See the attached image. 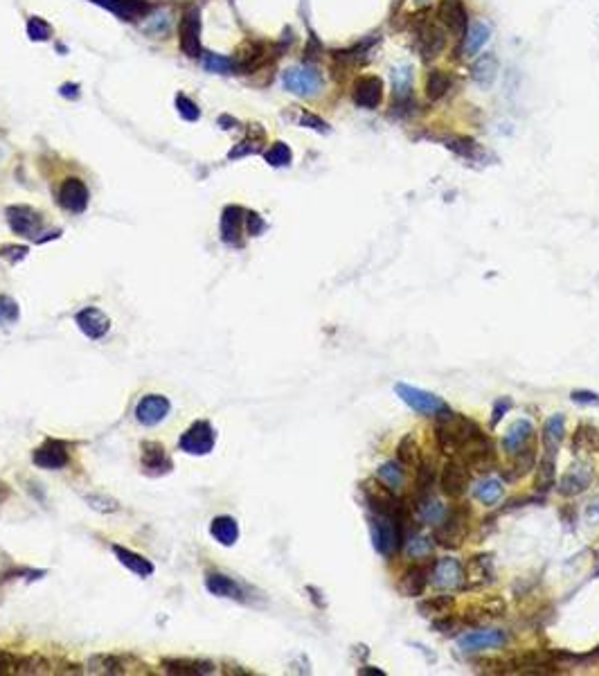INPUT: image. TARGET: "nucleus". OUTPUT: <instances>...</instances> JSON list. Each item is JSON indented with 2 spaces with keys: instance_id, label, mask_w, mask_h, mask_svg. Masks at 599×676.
<instances>
[{
  "instance_id": "nucleus-46",
  "label": "nucleus",
  "mask_w": 599,
  "mask_h": 676,
  "mask_svg": "<svg viewBox=\"0 0 599 676\" xmlns=\"http://www.w3.org/2000/svg\"><path fill=\"white\" fill-rule=\"evenodd\" d=\"M18 302L11 300L9 296H0V327H7L18 321Z\"/></svg>"
},
{
  "instance_id": "nucleus-47",
  "label": "nucleus",
  "mask_w": 599,
  "mask_h": 676,
  "mask_svg": "<svg viewBox=\"0 0 599 676\" xmlns=\"http://www.w3.org/2000/svg\"><path fill=\"white\" fill-rule=\"evenodd\" d=\"M266 163L273 165V167H284L291 163V149L286 147L284 142H275L273 147L266 151Z\"/></svg>"
},
{
  "instance_id": "nucleus-56",
  "label": "nucleus",
  "mask_w": 599,
  "mask_h": 676,
  "mask_svg": "<svg viewBox=\"0 0 599 676\" xmlns=\"http://www.w3.org/2000/svg\"><path fill=\"white\" fill-rule=\"evenodd\" d=\"M257 151V144H255V140H244V142H239V147H234L232 151H230V158H239V156H246V154H255Z\"/></svg>"
},
{
  "instance_id": "nucleus-10",
  "label": "nucleus",
  "mask_w": 599,
  "mask_h": 676,
  "mask_svg": "<svg viewBox=\"0 0 599 676\" xmlns=\"http://www.w3.org/2000/svg\"><path fill=\"white\" fill-rule=\"evenodd\" d=\"M32 462L38 469H63L70 462L68 444L63 440H45L38 449H34Z\"/></svg>"
},
{
  "instance_id": "nucleus-27",
  "label": "nucleus",
  "mask_w": 599,
  "mask_h": 676,
  "mask_svg": "<svg viewBox=\"0 0 599 676\" xmlns=\"http://www.w3.org/2000/svg\"><path fill=\"white\" fill-rule=\"evenodd\" d=\"M205 589L217 595V598H230V600H237V602H244V591L242 586L237 584V581L228 575H221V573H210L205 577Z\"/></svg>"
},
{
  "instance_id": "nucleus-35",
  "label": "nucleus",
  "mask_w": 599,
  "mask_h": 676,
  "mask_svg": "<svg viewBox=\"0 0 599 676\" xmlns=\"http://www.w3.org/2000/svg\"><path fill=\"white\" fill-rule=\"evenodd\" d=\"M502 494H504V487L498 478H482L473 489V496L480 500L482 505H489V508L496 505L502 498Z\"/></svg>"
},
{
  "instance_id": "nucleus-38",
  "label": "nucleus",
  "mask_w": 599,
  "mask_h": 676,
  "mask_svg": "<svg viewBox=\"0 0 599 676\" xmlns=\"http://www.w3.org/2000/svg\"><path fill=\"white\" fill-rule=\"evenodd\" d=\"M575 451H599V429L593 424H579L575 440H572Z\"/></svg>"
},
{
  "instance_id": "nucleus-4",
  "label": "nucleus",
  "mask_w": 599,
  "mask_h": 676,
  "mask_svg": "<svg viewBox=\"0 0 599 676\" xmlns=\"http://www.w3.org/2000/svg\"><path fill=\"white\" fill-rule=\"evenodd\" d=\"M460 460L467 465L469 469L477 471V473H487L494 469L496 465V451H494V442L489 440L485 433H477L473 440H469L460 449Z\"/></svg>"
},
{
  "instance_id": "nucleus-57",
  "label": "nucleus",
  "mask_w": 599,
  "mask_h": 676,
  "mask_svg": "<svg viewBox=\"0 0 599 676\" xmlns=\"http://www.w3.org/2000/svg\"><path fill=\"white\" fill-rule=\"evenodd\" d=\"M512 408V399H498L494 404V419H491V426H496V424L504 417V413Z\"/></svg>"
},
{
  "instance_id": "nucleus-5",
  "label": "nucleus",
  "mask_w": 599,
  "mask_h": 676,
  "mask_svg": "<svg viewBox=\"0 0 599 676\" xmlns=\"http://www.w3.org/2000/svg\"><path fill=\"white\" fill-rule=\"evenodd\" d=\"M217 442V433L210 426V422H194L192 426L180 435L178 446L190 456H207Z\"/></svg>"
},
{
  "instance_id": "nucleus-26",
  "label": "nucleus",
  "mask_w": 599,
  "mask_h": 676,
  "mask_svg": "<svg viewBox=\"0 0 599 676\" xmlns=\"http://www.w3.org/2000/svg\"><path fill=\"white\" fill-rule=\"evenodd\" d=\"M244 215H246V212L239 205H228L223 210L221 237H223L225 244L239 246V240H242V228H244Z\"/></svg>"
},
{
  "instance_id": "nucleus-17",
  "label": "nucleus",
  "mask_w": 599,
  "mask_h": 676,
  "mask_svg": "<svg viewBox=\"0 0 599 676\" xmlns=\"http://www.w3.org/2000/svg\"><path fill=\"white\" fill-rule=\"evenodd\" d=\"M437 16L450 32L458 34L460 38H464L467 28H469V16H467V9H464V5H462V0H442L437 7Z\"/></svg>"
},
{
  "instance_id": "nucleus-22",
  "label": "nucleus",
  "mask_w": 599,
  "mask_h": 676,
  "mask_svg": "<svg viewBox=\"0 0 599 676\" xmlns=\"http://www.w3.org/2000/svg\"><path fill=\"white\" fill-rule=\"evenodd\" d=\"M131 656H117V654H97L86 662L88 674H131Z\"/></svg>"
},
{
  "instance_id": "nucleus-41",
  "label": "nucleus",
  "mask_w": 599,
  "mask_h": 676,
  "mask_svg": "<svg viewBox=\"0 0 599 676\" xmlns=\"http://www.w3.org/2000/svg\"><path fill=\"white\" fill-rule=\"evenodd\" d=\"M450 88V77L444 70H433L426 79V95L428 100H442L446 95V90Z\"/></svg>"
},
{
  "instance_id": "nucleus-1",
  "label": "nucleus",
  "mask_w": 599,
  "mask_h": 676,
  "mask_svg": "<svg viewBox=\"0 0 599 676\" xmlns=\"http://www.w3.org/2000/svg\"><path fill=\"white\" fill-rule=\"evenodd\" d=\"M437 424H435V440L439 444V449L444 454H460V449L467 444L469 440L477 433H482V429L469 417H464L460 413H453L448 406L444 410H439L435 415Z\"/></svg>"
},
{
  "instance_id": "nucleus-51",
  "label": "nucleus",
  "mask_w": 599,
  "mask_h": 676,
  "mask_svg": "<svg viewBox=\"0 0 599 676\" xmlns=\"http://www.w3.org/2000/svg\"><path fill=\"white\" fill-rule=\"evenodd\" d=\"M176 106H178V113L185 117V120H198V106L190 100V97H185V95H178L176 97Z\"/></svg>"
},
{
  "instance_id": "nucleus-13",
  "label": "nucleus",
  "mask_w": 599,
  "mask_h": 676,
  "mask_svg": "<svg viewBox=\"0 0 599 676\" xmlns=\"http://www.w3.org/2000/svg\"><path fill=\"white\" fill-rule=\"evenodd\" d=\"M180 48L188 57H198L201 55V21H198V11L188 9L180 18Z\"/></svg>"
},
{
  "instance_id": "nucleus-59",
  "label": "nucleus",
  "mask_w": 599,
  "mask_h": 676,
  "mask_svg": "<svg viewBox=\"0 0 599 676\" xmlns=\"http://www.w3.org/2000/svg\"><path fill=\"white\" fill-rule=\"evenodd\" d=\"M419 3H423V0H419Z\"/></svg>"
},
{
  "instance_id": "nucleus-23",
  "label": "nucleus",
  "mask_w": 599,
  "mask_h": 676,
  "mask_svg": "<svg viewBox=\"0 0 599 676\" xmlns=\"http://www.w3.org/2000/svg\"><path fill=\"white\" fill-rule=\"evenodd\" d=\"M507 643V633L502 631H471L460 640V647L464 652H482V649H498Z\"/></svg>"
},
{
  "instance_id": "nucleus-53",
  "label": "nucleus",
  "mask_w": 599,
  "mask_h": 676,
  "mask_svg": "<svg viewBox=\"0 0 599 676\" xmlns=\"http://www.w3.org/2000/svg\"><path fill=\"white\" fill-rule=\"evenodd\" d=\"M246 223H248V235H250V237H257V235L266 228V223L261 221L259 215H255V212H248V215H246Z\"/></svg>"
},
{
  "instance_id": "nucleus-7",
  "label": "nucleus",
  "mask_w": 599,
  "mask_h": 676,
  "mask_svg": "<svg viewBox=\"0 0 599 676\" xmlns=\"http://www.w3.org/2000/svg\"><path fill=\"white\" fill-rule=\"evenodd\" d=\"M394 392L401 397V402H406L412 410H417L419 415H433L435 417L439 410L446 408V404L439 399L437 395L415 388V386H408V383H396Z\"/></svg>"
},
{
  "instance_id": "nucleus-12",
  "label": "nucleus",
  "mask_w": 599,
  "mask_h": 676,
  "mask_svg": "<svg viewBox=\"0 0 599 676\" xmlns=\"http://www.w3.org/2000/svg\"><path fill=\"white\" fill-rule=\"evenodd\" d=\"M50 662L41 656H16L0 649V674H45Z\"/></svg>"
},
{
  "instance_id": "nucleus-48",
  "label": "nucleus",
  "mask_w": 599,
  "mask_h": 676,
  "mask_svg": "<svg viewBox=\"0 0 599 676\" xmlns=\"http://www.w3.org/2000/svg\"><path fill=\"white\" fill-rule=\"evenodd\" d=\"M433 485H435V467L431 465V462H423V465H419V471H417V492L426 496L431 492Z\"/></svg>"
},
{
  "instance_id": "nucleus-36",
  "label": "nucleus",
  "mask_w": 599,
  "mask_h": 676,
  "mask_svg": "<svg viewBox=\"0 0 599 676\" xmlns=\"http://www.w3.org/2000/svg\"><path fill=\"white\" fill-rule=\"evenodd\" d=\"M554 476H556V449L545 446V456L541 460V471H539V478H536L539 492H548L554 483Z\"/></svg>"
},
{
  "instance_id": "nucleus-50",
  "label": "nucleus",
  "mask_w": 599,
  "mask_h": 676,
  "mask_svg": "<svg viewBox=\"0 0 599 676\" xmlns=\"http://www.w3.org/2000/svg\"><path fill=\"white\" fill-rule=\"evenodd\" d=\"M86 500H88V505L90 508H95V510H99V512H117L119 510V505H117V500H113V498H104L102 494H90V496H86Z\"/></svg>"
},
{
  "instance_id": "nucleus-33",
  "label": "nucleus",
  "mask_w": 599,
  "mask_h": 676,
  "mask_svg": "<svg viewBox=\"0 0 599 676\" xmlns=\"http://www.w3.org/2000/svg\"><path fill=\"white\" fill-rule=\"evenodd\" d=\"M95 3L109 7L115 14L124 16V18H136L149 11V5L142 3V0H95Z\"/></svg>"
},
{
  "instance_id": "nucleus-25",
  "label": "nucleus",
  "mask_w": 599,
  "mask_h": 676,
  "mask_svg": "<svg viewBox=\"0 0 599 676\" xmlns=\"http://www.w3.org/2000/svg\"><path fill=\"white\" fill-rule=\"evenodd\" d=\"M531 440H534V426H531V422L516 419L509 426L507 435H504L502 444H504V451H507L509 456H514L521 449H525L527 444H531Z\"/></svg>"
},
{
  "instance_id": "nucleus-54",
  "label": "nucleus",
  "mask_w": 599,
  "mask_h": 676,
  "mask_svg": "<svg viewBox=\"0 0 599 676\" xmlns=\"http://www.w3.org/2000/svg\"><path fill=\"white\" fill-rule=\"evenodd\" d=\"M28 30H30L32 38H48V34H50V28L41 18H32L30 25H28Z\"/></svg>"
},
{
  "instance_id": "nucleus-14",
  "label": "nucleus",
  "mask_w": 599,
  "mask_h": 676,
  "mask_svg": "<svg viewBox=\"0 0 599 676\" xmlns=\"http://www.w3.org/2000/svg\"><path fill=\"white\" fill-rule=\"evenodd\" d=\"M75 321H77L79 329H82V334L88 336L90 340L104 338L106 334H109V329H111V318L106 316L102 309H97V307L82 309L75 316Z\"/></svg>"
},
{
  "instance_id": "nucleus-37",
  "label": "nucleus",
  "mask_w": 599,
  "mask_h": 676,
  "mask_svg": "<svg viewBox=\"0 0 599 676\" xmlns=\"http://www.w3.org/2000/svg\"><path fill=\"white\" fill-rule=\"evenodd\" d=\"M377 481L381 485H385L390 489V492H401L404 487V471H401V465H396V462H385L377 469Z\"/></svg>"
},
{
  "instance_id": "nucleus-24",
  "label": "nucleus",
  "mask_w": 599,
  "mask_h": 676,
  "mask_svg": "<svg viewBox=\"0 0 599 676\" xmlns=\"http://www.w3.org/2000/svg\"><path fill=\"white\" fill-rule=\"evenodd\" d=\"M163 667L167 674H180V676H203V674L217 672L215 662L196 660V658H165Z\"/></svg>"
},
{
  "instance_id": "nucleus-18",
  "label": "nucleus",
  "mask_w": 599,
  "mask_h": 676,
  "mask_svg": "<svg viewBox=\"0 0 599 676\" xmlns=\"http://www.w3.org/2000/svg\"><path fill=\"white\" fill-rule=\"evenodd\" d=\"M444 45H446V34L439 25H435V23L421 25L419 36H417V48H419V55L423 57V61L435 59L439 52L444 50Z\"/></svg>"
},
{
  "instance_id": "nucleus-19",
  "label": "nucleus",
  "mask_w": 599,
  "mask_h": 676,
  "mask_svg": "<svg viewBox=\"0 0 599 676\" xmlns=\"http://www.w3.org/2000/svg\"><path fill=\"white\" fill-rule=\"evenodd\" d=\"M352 97L358 106H363V109H379V104L383 100V82L372 75L361 77L354 84Z\"/></svg>"
},
{
  "instance_id": "nucleus-6",
  "label": "nucleus",
  "mask_w": 599,
  "mask_h": 676,
  "mask_svg": "<svg viewBox=\"0 0 599 676\" xmlns=\"http://www.w3.org/2000/svg\"><path fill=\"white\" fill-rule=\"evenodd\" d=\"M471 483V469L462 460H448L439 473V489L448 498H460L467 494Z\"/></svg>"
},
{
  "instance_id": "nucleus-49",
  "label": "nucleus",
  "mask_w": 599,
  "mask_h": 676,
  "mask_svg": "<svg viewBox=\"0 0 599 676\" xmlns=\"http://www.w3.org/2000/svg\"><path fill=\"white\" fill-rule=\"evenodd\" d=\"M205 68L210 73H223L228 75L237 68V63L232 59H225V57H219V55H207L205 57Z\"/></svg>"
},
{
  "instance_id": "nucleus-28",
  "label": "nucleus",
  "mask_w": 599,
  "mask_h": 676,
  "mask_svg": "<svg viewBox=\"0 0 599 676\" xmlns=\"http://www.w3.org/2000/svg\"><path fill=\"white\" fill-rule=\"evenodd\" d=\"M113 554L117 557V562L122 564L124 568H129V571L133 573V575H138V577H149V575H153V564L146 559V557H142V554H138V552H133V550H129V548H122V546H113Z\"/></svg>"
},
{
  "instance_id": "nucleus-58",
  "label": "nucleus",
  "mask_w": 599,
  "mask_h": 676,
  "mask_svg": "<svg viewBox=\"0 0 599 676\" xmlns=\"http://www.w3.org/2000/svg\"><path fill=\"white\" fill-rule=\"evenodd\" d=\"M300 122H302L304 127H311V129H318V131H325V127H327L323 120H318V117L311 115V113H304Z\"/></svg>"
},
{
  "instance_id": "nucleus-3",
  "label": "nucleus",
  "mask_w": 599,
  "mask_h": 676,
  "mask_svg": "<svg viewBox=\"0 0 599 676\" xmlns=\"http://www.w3.org/2000/svg\"><path fill=\"white\" fill-rule=\"evenodd\" d=\"M467 530H469V508H455L446 512V516L442 521L437 523V530H435V543L442 548H458L460 543L467 537Z\"/></svg>"
},
{
  "instance_id": "nucleus-15",
  "label": "nucleus",
  "mask_w": 599,
  "mask_h": 676,
  "mask_svg": "<svg viewBox=\"0 0 599 676\" xmlns=\"http://www.w3.org/2000/svg\"><path fill=\"white\" fill-rule=\"evenodd\" d=\"M88 188L84 185L82 178H68L63 181L61 190H59V203L63 210L72 212V215H82V212L88 208Z\"/></svg>"
},
{
  "instance_id": "nucleus-16",
  "label": "nucleus",
  "mask_w": 599,
  "mask_h": 676,
  "mask_svg": "<svg viewBox=\"0 0 599 676\" xmlns=\"http://www.w3.org/2000/svg\"><path fill=\"white\" fill-rule=\"evenodd\" d=\"M142 456H140V462H142V471L149 473V476H163V473H169L171 467H174V462L167 456V451L161 442H142Z\"/></svg>"
},
{
  "instance_id": "nucleus-42",
  "label": "nucleus",
  "mask_w": 599,
  "mask_h": 676,
  "mask_svg": "<svg viewBox=\"0 0 599 676\" xmlns=\"http://www.w3.org/2000/svg\"><path fill=\"white\" fill-rule=\"evenodd\" d=\"M453 608V598L448 595H437V598H428L417 604V611L421 616H444Z\"/></svg>"
},
{
  "instance_id": "nucleus-29",
  "label": "nucleus",
  "mask_w": 599,
  "mask_h": 676,
  "mask_svg": "<svg viewBox=\"0 0 599 676\" xmlns=\"http://www.w3.org/2000/svg\"><path fill=\"white\" fill-rule=\"evenodd\" d=\"M426 584H428V571L423 566H410L401 575V579H399L396 589L408 595V598H417V595L423 593Z\"/></svg>"
},
{
  "instance_id": "nucleus-55",
  "label": "nucleus",
  "mask_w": 599,
  "mask_h": 676,
  "mask_svg": "<svg viewBox=\"0 0 599 676\" xmlns=\"http://www.w3.org/2000/svg\"><path fill=\"white\" fill-rule=\"evenodd\" d=\"M572 402L595 406V404H599V397L595 392H588V390H575V392H572Z\"/></svg>"
},
{
  "instance_id": "nucleus-39",
  "label": "nucleus",
  "mask_w": 599,
  "mask_h": 676,
  "mask_svg": "<svg viewBox=\"0 0 599 676\" xmlns=\"http://www.w3.org/2000/svg\"><path fill=\"white\" fill-rule=\"evenodd\" d=\"M417 512H419V519H421L423 523H431V525H437V523L446 516V510L442 508V503L435 500V498H431L428 494H426V496L417 503Z\"/></svg>"
},
{
  "instance_id": "nucleus-31",
  "label": "nucleus",
  "mask_w": 599,
  "mask_h": 676,
  "mask_svg": "<svg viewBox=\"0 0 599 676\" xmlns=\"http://www.w3.org/2000/svg\"><path fill=\"white\" fill-rule=\"evenodd\" d=\"M496 75H498V59L491 55H480L475 61H473V68H471V77L475 84L480 86H491L496 82Z\"/></svg>"
},
{
  "instance_id": "nucleus-45",
  "label": "nucleus",
  "mask_w": 599,
  "mask_h": 676,
  "mask_svg": "<svg viewBox=\"0 0 599 676\" xmlns=\"http://www.w3.org/2000/svg\"><path fill=\"white\" fill-rule=\"evenodd\" d=\"M392 79H394V95H396V100L399 97H401V102L408 100L410 97V88H412V73H410L408 65H406V68H401V70H394Z\"/></svg>"
},
{
  "instance_id": "nucleus-30",
  "label": "nucleus",
  "mask_w": 599,
  "mask_h": 676,
  "mask_svg": "<svg viewBox=\"0 0 599 676\" xmlns=\"http://www.w3.org/2000/svg\"><path fill=\"white\" fill-rule=\"evenodd\" d=\"M210 535L215 537V541H219L221 546L230 548L239 539V523L232 519V516H217L210 523Z\"/></svg>"
},
{
  "instance_id": "nucleus-44",
  "label": "nucleus",
  "mask_w": 599,
  "mask_h": 676,
  "mask_svg": "<svg viewBox=\"0 0 599 676\" xmlns=\"http://www.w3.org/2000/svg\"><path fill=\"white\" fill-rule=\"evenodd\" d=\"M433 543L428 537H421V535H415L408 543H406V552L412 559H423V557H428L433 552Z\"/></svg>"
},
{
  "instance_id": "nucleus-43",
  "label": "nucleus",
  "mask_w": 599,
  "mask_h": 676,
  "mask_svg": "<svg viewBox=\"0 0 599 676\" xmlns=\"http://www.w3.org/2000/svg\"><path fill=\"white\" fill-rule=\"evenodd\" d=\"M512 458H514V476L512 478H521V476H525L527 471H531V467H534L536 449H534V444H527L525 449H521Z\"/></svg>"
},
{
  "instance_id": "nucleus-2",
  "label": "nucleus",
  "mask_w": 599,
  "mask_h": 676,
  "mask_svg": "<svg viewBox=\"0 0 599 676\" xmlns=\"http://www.w3.org/2000/svg\"><path fill=\"white\" fill-rule=\"evenodd\" d=\"M404 527H406V523L390 519V516H379V514L372 516L369 535H372V543H374V550L381 557H390L399 546H401Z\"/></svg>"
},
{
  "instance_id": "nucleus-8",
  "label": "nucleus",
  "mask_w": 599,
  "mask_h": 676,
  "mask_svg": "<svg viewBox=\"0 0 599 676\" xmlns=\"http://www.w3.org/2000/svg\"><path fill=\"white\" fill-rule=\"evenodd\" d=\"M284 88L302 97L318 95L323 88V77L313 68H288L282 77Z\"/></svg>"
},
{
  "instance_id": "nucleus-52",
  "label": "nucleus",
  "mask_w": 599,
  "mask_h": 676,
  "mask_svg": "<svg viewBox=\"0 0 599 676\" xmlns=\"http://www.w3.org/2000/svg\"><path fill=\"white\" fill-rule=\"evenodd\" d=\"M28 253H30V250L25 246H5V248H0V257H5L9 264H18L21 259L28 257Z\"/></svg>"
},
{
  "instance_id": "nucleus-34",
  "label": "nucleus",
  "mask_w": 599,
  "mask_h": 676,
  "mask_svg": "<svg viewBox=\"0 0 599 676\" xmlns=\"http://www.w3.org/2000/svg\"><path fill=\"white\" fill-rule=\"evenodd\" d=\"M489 41V28L480 21H473L469 23L467 28V34H464V55H477V50H480L485 43Z\"/></svg>"
},
{
  "instance_id": "nucleus-9",
  "label": "nucleus",
  "mask_w": 599,
  "mask_h": 676,
  "mask_svg": "<svg viewBox=\"0 0 599 676\" xmlns=\"http://www.w3.org/2000/svg\"><path fill=\"white\" fill-rule=\"evenodd\" d=\"M171 410V404L165 395H158V392H151V395H144L142 399L136 404V422L142 424V426H156V424H161Z\"/></svg>"
},
{
  "instance_id": "nucleus-32",
  "label": "nucleus",
  "mask_w": 599,
  "mask_h": 676,
  "mask_svg": "<svg viewBox=\"0 0 599 676\" xmlns=\"http://www.w3.org/2000/svg\"><path fill=\"white\" fill-rule=\"evenodd\" d=\"M396 460L401 467H419L421 451L415 435H404L396 444Z\"/></svg>"
},
{
  "instance_id": "nucleus-40",
  "label": "nucleus",
  "mask_w": 599,
  "mask_h": 676,
  "mask_svg": "<svg viewBox=\"0 0 599 676\" xmlns=\"http://www.w3.org/2000/svg\"><path fill=\"white\" fill-rule=\"evenodd\" d=\"M563 433H566V419L563 415H552L548 422H545L543 429V442L550 449H558V444L563 442Z\"/></svg>"
},
{
  "instance_id": "nucleus-11",
  "label": "nucleus",
  "mask_w": 599,
  "mask_h": 676,
  "mask_svg": "<svg viewBox=\"0 0 599 676\" xmlns=\"http://www.w3.org/2000/svg\"><path fill=\"white\" fill-rule=\"evenodd\" d=\"M9 228L21 237H36L43 228V217L30 205H11L7 208Z\"/></svg>"
},
{
  "instance_id": "nucleus-21",
  "label": "nucleus",
  "mask_w": 599,
  "mask_h": 676,
  "mask_svg": "<svg viewBox=\"0 0 599 676\" xmlns=\"http://www.w3.org/2000/svg\"><path fill=\"white\" fill-rule=\"evenodd\" d=\"M593 483V469L590 465H572L566 473L561 483H558V492L563 496H577L588 489Z\"/></svg>"
},
{
  "instance_id": "nucleus-20",
  "label": "nucleus",
  "mask_w": 599,
  "mask_h": 676,
  "mask_svg": "<svg viewBox=\"0 0 599 676\" xmlns=\"http://www.w3.org/2000/svg\"><path fill=\"white\" fill-rule=\"evenodd\" d=\"M464 581V571H462V564L458 559H439L435 564V571H433V584L437 589H460Z\"/></svg>"
}]
</instances>
